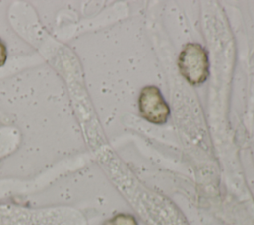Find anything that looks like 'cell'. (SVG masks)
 <instances>
[{"label":"cell","mask_w":254,"mask_h":225,"mask_svg":"<svg viewBox=\"0 0 254 225\" xmlns=\"http://www.w3.org/2000/svg\"><path fill=\"white\" fill-rule=\"evenodd\" d=\"M178 66L181 74L192 85L203 83L209 75L207 53L199 44L185 46L178 57Z\"/></svg>","instance_id":"6da1fadb"},{"label":"cell","mask_w":254,"mask_h":225,"mask_svg":"<svg viewBox=\"0 0 254 225\" xmlns=\"http://www.w3.org/2000/svg\"><path fill=\"white\" fill-rule=\"evenodd\" d=\"M138 106L140 115L148 122L157 125L165 124L171 113L170 107L160 89L154 85L142 88L138 99Z\"/></svg>","instance_id":"7a4b0ae2"},{"label":"cell","mask_w":254,"mask_h":225,"mask_svg":"<svg viewBox=\"0 0 254 225\" xmlns=\"http://www.w3.org/2000/svg\"><path fill=\"white\" fill-rule=\"evenodd\" d=\"M103 225H138V222L131 214L119 213L105 221Z\"/></svg>","instance_id":"3957f363"},{"label":"cell","mask_w":254,"mask_h":225,"mask_svg":"<svg viewBox=\"0 0 254 225\" xmlns=\"http://www.w3.org/2000/svg\"><path fill=\"white\" fill-rule=\"evenodd\" d=\"M7 58V50L4 43L0 40V66H2Z\"/></svg>","instance_id":"277c9868"}]
</instances>
